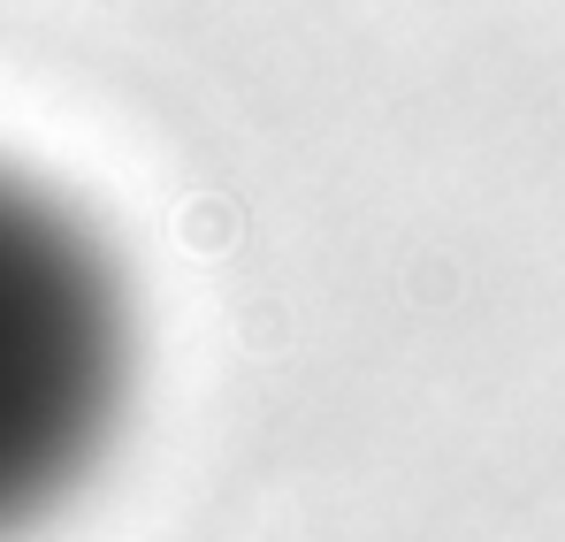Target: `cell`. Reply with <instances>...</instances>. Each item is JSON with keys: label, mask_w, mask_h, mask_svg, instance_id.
I'll return each mask as SVG.
<instances>
[{"label": "cell", "mask_w": 565, "mask_h": 542, "mask_svg": "<svg viewBox=\"0 0 565 542\" xmlns=\"http://www.w3.org/2000/svg\"><path fill=\"white\" fill-rule=\"evenodd\" d=\"M122 290L93 237L0 177V542L46 520L122 405Z\"/></svg>", "instance_id": "cell-1"}]
</instances>
